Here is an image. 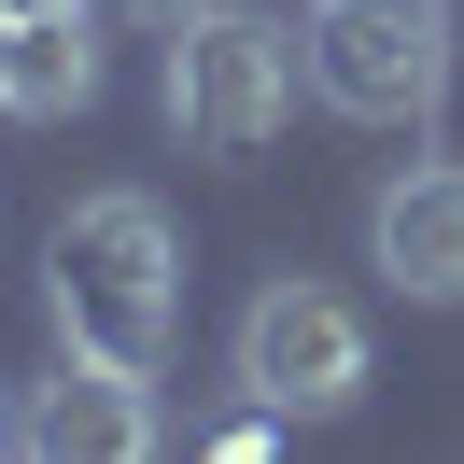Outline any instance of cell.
<instances>
[{
	"mask_svg": "<svg viewBox=\"0 0 464 464\" xmlns=\"http://www.w3.org/2000/svg\"><path fill=\"white\" fill-rule=\"evenodd\" d=\"M43 310H57V352H99V366H169V324H183V239L141 183H99V198L57 211L43 239Z\"/></svg>",
	"mask_w": 464,
	"mask_h": 464,
	"instance_id": "1",
	"label": "cell"
},
{
	"mask_svg": "<svg viewBox=\"0 0 464 464\" xmlns=\"http://www.w3.org/2000/svg\"><path fill=\"white\" fill-rule=\"evenodd\" d=\"M310 99L352 127H436L450 99V0H324L310 14Z\"/></svg>",
	"mask_w": 464,
	"mask_h": 464,
	"instance_id": "2",
	"label": "cell"
},
{
	"mask_svg": "<svg viewBox=\"0 0 464 464\" xmlns=\"http://www.w3.org/2000/svg\"><path fill=\"white\" fill-rule=\"evenodd\" d=\"M282 113H295V29L239 14V0H198L169 29V127L198 155H267Z\"/></svg>",
	"mask_w": 464,
	"mask_h": 464,
	"instance_id": "3",
	"label": "cell"
},
{
	"mask_svg": "<svg viewBox=\"0 0 464 464\" xmlns=\"http://www.w3.org/2000/svg\"><path fill=\"white\" fill-rule=\"evenodd\" d=\"M239 394L282 408V422H338L366 394V310L324 295V282H267L239 310Z\"/></svg>",
	"mask_w": 464,
	"mask_h": 464,
	"instance_id": "4",
	"label": "cell"
},
{
	"mask_svg": "<svg viewBox=\"0 0 464 464\" xmlns=\"http://www.w3.org/2000/svg\"><path fill=\"white\" fill-rule=\"evenodd\" d=\"M14 436H29L43 464H141V450H155V380L71 352V366L29 394V422H14Z\"/></svg>",
	"mask_w": 464,
	"mask_h": 464,
	"instance_id": "5",
	"label": "cell"
},
{
	"mask_svg": "<svg viewBox=\"0 0 464 464\" xmlns=\"http://www.w3.org/2000/svg\"><path fill=\"white\" fill-rule=\"evenodd\" d=\"M366 254L394 295H422V310H464V169H394L366 198Z\"/></svg>",
	"mask_w": 464,
	"mask_h": 464,
	"instance_id": "6",
	"label": "cell"
},
{
	"mask_svg": "<svg viewBox=\"0 0 464 464\" xmlns=\"http://www.w3.org/2000/svg\"><path fill=\"white\" fill-rule=\"evenodd\" d=\"M85 99H99L85 0H71V14H14V85H0V113H29V127H71Z\"/></svg>",
	"mask_w": 464,
	"mask_h": 464,
	"instance_id": "7",
	"label": "cell"
},
{
	"mask_svg": "<svg viewBox=\"0 0 464 464\" xmlns=\"http://www.w3.org/2000/svg\"><path fill=\"white\" fill-rule=\"evenodd\" d=\"M113 14H141V29H183V14H198V0H113Z\"/></svg>",
	"mask_w": 464,
	"mask_h": 464,
	"instance_id": "8",
	"label": "cell"
},
{
	"mask_svg": "<svg viewBox=\"0 0 464 464\" xmlns=\"http://www.w3.org/2000/svg\"><path fill=\"white\" fill-rule=\"evenodd\" d=\"M0 14H71V0H0Z\"/></svg>",
	"mask_w": 464,
	"mask_h": 464,
	"instance_id": "9",
	"label": "cell"
},
{
	"mask_svg": "<svg viewBox=\"0 0 464 464\" xmlns=\"http://www.w3.org/2000/svg\"><path fill=\"white\" fill-rule=\"evenodd\" d=\"M0 85H14V14H0Z\"/></svg>",
	"mask_w": 464,
	"mask_h": 464,
	"instance_id": "10",
	"label": "cell"
},
{
	"mask_svg": "<svg viewBox=\"0 0 464 464\" xmlns=\"http://www.w3.org/2000/svg\"><path fill=\"white\" fill-rule=\"evenodd\" d=\"M0 436H14V408H0Z\"/></svg>",
	"mask_w": 464,
	"mask_h": 464,
	"instance_id": "11",
	"label": "cell"
}]
</instances>
